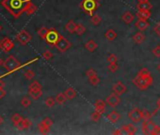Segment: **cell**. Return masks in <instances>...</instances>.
<instances>
[{"instance_id":"ab89813d","label":"cell","mask_w":160,"mask_h":135,"mask_svg":"<svg viewBox=\"0 0 160 135\" xmlns=\"http://www.w3.org/2000/svg\"><path fill=\"white\" fill-rule=\"evenodd\" d=\"M101 115H102V114H100L99 112L94 111V112L91 114V120H92V121H94V122L99 121V120H100V118H101Z\"/></svg>"},{"instance_id":"9f6ffc18","label":"cell","mask_w":160,"mask_h":135,"mask_svg":"<svg viewBox=\"0 0 160 135\" xmlns=\"http://www.w3.org/2000/svg\"><path fill=\"white\" fill-rule=\"evenodd\" d=\"M139 2H141V1H149V0H138Z\"/></svg>"},{"instance_id":"d6a6232c","label":"cell","mask_w":160,"mask_h":135,"mask_svg":"<svg viewBox=\"0 0 160 135\" xmlns=\"http://www.w3.org/2000/svg\"><path fill=\"white\" fill-rule=\"evenodd\" d=\"M56 99H54V98H52V97H48L46 99H45V101H44V103H45V105L47 106V107H49V108H51V107H53L55 104H56Z\"/></svg>"},{"instance_id":"52a82bcc","label":"cell","mask_w":160,"mask_h":135,"mask_svg":"<svg viewBox=\"0 0 160 135\" xmlns=\"http://www.w3.org/2000/svg\"><path fill=\"white\" fill-rule=\"evenodd\" d=\"M16 39H17V40H18L22 45H25V44H28V43L31 40L32 37H31V35H30L28 31H26V30H22V31H20V32L17 34Z\"/></svg>"},{"instance_id":"b9f144b4","label":"cell","mask_w":160,"mask_h":135,"mask_svg":"<svg viewBox=\"0 0 160 135\" xmlns=\"http://www.w3.org/2000/svg\"><path fill=\"white\" fill-rule=\"evenodd\" d=\"M42 57L45 60H50L52 57H53V53L50 52V51H45L43 53H42Z\"/></svg>"},{"instance_id":"836d02e7","label":"cell","mask_w":160,"mask_h":135,"mask_svg":"<svg viewBox=\"0 0 160 135\" xmlns=\"http://www.w3.org/2000/svg\"><path fill=\"white\" fill-rule=\"evenodd\" d=\"M152 116H153V115L150 112H148L147 110H143L142 111V120L143 121H149V120H151L152 119Z\"/></svg>"},{"instance_id":"cb8c5ba5","label":"cell","mask_w":160,"mask_h":135,"mask_svg":"<svg viewBox=\"0 0 160 135\" xmlns=\"http://www.w3.org/2000/svg\"><path fill=\"white\" fill-rule=\"evenodd\" d=\"M104 38L108 40H109V41L114 40L117 38V33L113 29H109L104 34Z\"/></svg>"},{"instance_id":"db71d44e","label":"cell","mask_w":160,"mask_h":135,"mask_svg":"<svg viewBox=\"0 0 160 135\" xmlns=\"http://www.w3.org/2000/svg\"><path fill=\"white\" fill-rule=\"evenodd\" d=\"M3 121H4V120H3V118L1 117V116H0V126H1V124L3 123Z\"/></svg>"},{"instance_id":"c3c4849f","label":"cell","mask_w":160,"mask_h":135,"mask_svg":"<svg viewBox=\"0 0 160 135\" xmlns=\"http://www.w3.org/2000/svg\"><path fill=\"white\" fill-rule=\"evenodd\" d=\"M6 96V91L4 89V86H0V99H3Z\"/></svg>"},{"instance_id":"816d5d0a","label":"cell","mask_w":160,"mask_h":135,"mask_svg":"<svg viewBox=\"0 0 160 135\" xmlns=\"http://www.w3.org/2000/svg\"><path fill=\"white\" fill-rule=\"evenodd\" d=\"M156 106H157V109L158 110H160V98L157 99V101H156Z\"/></svg>"},{"instance_id":"5b68a950","label":"cell","mask_w":160,"mask_h":135,"mask_svg":"<svg viewBox=\"0 0 160 135\" xmlns=\"http://www.w3.org/2000/svg\"><path fill=\"white\" fill-rule=\"evenodd\" d=\"M3 66L5 69H7L9 71H13L15 70H17L19 67H20V63L18 62V60L12 57V56H10L3 63Z\"/></svg>"},{"instance_id":"f1b7e54d","label":"cell","mask_w":160,"mask_h":135,"mask_svg":"<svg viewBox=\"0 0 160 135\" xmlns=\"http://www.w3.org/2000/svg\"><path fill=\"white\" fill-rule=\"evenodd\" d=\"M85 31H86V27L84 25H82L81 23H78V24H76V27H75V32L74 33H76L78 36H81V35H83L84 33H85Z\"/></svg>"},{"instance_id":"e575fe53","label":"cell","mask_w":160,"mask_h":135,"mask_svg":"<svg viewBox=\"0 0 160 135\" xmlns=\"http://www.w3.org/2000/svg\"><path fill=\"white\" fill-rule=\"evenodd\" d=\"M48 30L49 29H47L46 27H42V28H40L39 30H38V35L42 38V39H45V37H46V35H47V33H48Z\"/></svg>"},{"instance_id":"11a10c76","label":"cell","mask_w":160,"mask_h":135,"mask_svg":"<svg viewBox=\"0 0 160 135\" xmlns=\"http://www.w3.org/2000/svg\"><path fill=\"white\" fill-rule=\"evenodd\" d=\"M3 63H4V62H3V60H2L1 58H0V66H1V65H3Z\"/></svg>"},{"instance_id":"4fadbf2b","label":"cell","mask_w":160,"mask_h":135,"mask_svg":"<svg viewBox=\"0 0 160 135\" xmlns=\"http://www.w3.org/2000/svg\"><path fill=\"white\" fill-rule=\"evenodd\" d=\"M31 125H32V123H31V121H30L29 119H28V118H23L19 123H17V124L14 125V126L17 128V129H19V130H24V129H26L30 128Z\"/></svg>"},{"instance_id":"f907efd6","label":"cell","mask_w":160,"mask_h":135,"mask_svg":"<svg viewBox=\"0 0 160 135\" xmlns=\"http://www.w3.org/2000/svg\"><path fill=\"white\" fill-rule=\"evenodd\" d=\"M122 129H116V130H114V131H112V134H117V135H120V134H122Z\"/></svg>"},{"instance_id":"681fc988","label":"cell","mask_w":160,"mask_h":135,"mask_svg":"<svg viewBox=\"0 0 160 135\" xmlns=\"http://www.w3.org/2000/svg\"><path fill=\"white\" fill-rule=\"evenodd\" d=\"M155 134H160V127L155 125V128L153 129V135H155Z\"/></svg>"},{"instance_id":"603a6c76","label":"cell","mask_w":160,"mask_h":135,"mask_svg":"<svg viewBox=\"0 0 160 135\" xmlns=\"http://www.w3.org/2000/svg\"><path fill=\"white\" fill-rule=\"evenodd\" d=\"M97 43L93 40H90L89 41H87L86 43H85V48L89 51V52H91V53H92V52H94L96 49H97Z\"/></svg>"},{"instance_id":"7dc6e473","label":"cell","mask_w":160,"mask_h":135,"mask_svg":"<svg viewBox=\"0 0 160 135\" xmlns=\"http://www.w3.org/2000/svg\"><path fill=\"white\" fill-rule=\"evenodd\" d=\"M42 122H43L46 126H48V127H51V126L53 125V121H52V119L49 118V117H45V118L42 120Z\"/></svg>"},{"instance_id":"3957f363","label":"cell","mask_w":160,"mask_h":135,"mask_svg":"<svg viewBox=\"0 0 160 135\" xmlns=\"http://www.w3.org/2000/svg\"><path fill=\"white\" fill-rule=\"evenodd\" d=\"M99 6L100 4L97 0H82L81 4H80L81 10L84 11L90 16L93 15V12L98 9Z\"/></svg>"},{"instance_id":"ee69618b","label":"cell","mask_w":160,"mask_h":135,"mask_svg":"<svg viewBox=\"0 0 160 135\" xmlns=\"http://www.w3.org/2000/svg\"><path fill=\"white\" fill-rule=\"evenodd\" d=\"M94 75H97V73H96V71H95L93 69H89V70L86 71V76L88 77V79H89V78H91V77L94 76Z\"/></svg>"},{"instance_id":"8992f818","label":"cell","mask_w":160,"mask_h":135,"mask_svg":"<svg viewBox=\"0 0 160 135\" xmlns=\"http://www.w3.org/2000/svg\"><path fill=\"white\" fill-rule=\"evenodd\" d=\"M55 47L61 53H65L70 47H71V42L66 39L64 38L63 36L60 35V40H58V42L55 44Z\"/></svg>"},{"instance_id":"8d00e7d4","label":"cell","mask_w":160,"mask_h":135,"mask_svg":"<svg viewBox=\"0 0 160 135\" xmlns=\"http://www.w3.org/2000/svg\"><path fill=\"white\" fill-rule=\"evenodd\" d=\"M34 76H35V73L31 70H28L24 72V78L26 80H32L34 78Z\"/></svg>"},{"instance_id":"8fae6325","label":"cell","mask_w":160,"mask_h":135,"mask_svg":"<svg viewBox=\"0 0 160 135\" xmlns=\"http://www.w3.org/2000/svg\"><path fill=\"white\" fill-rule=\"evenodd\" d=\"M14 47V43L8 38H5L4 40H1L0 42V48H1L4 52H7L9 53L11 50H12Z\"/></svg>"},{"instance_id":"f35d334b","label":"cell","mask_w":160,"mask_h":135,"mask_svg":"<svg viewBox=\"0 0 160 135\" xmlns=\"http://www.w3.org/2000/svg\"><path fill=\"white\" fill-rule=\"evenodd\" d=\"M22 119H23V118H22V116H21L19 114H14V115L11 116V121H12V123H13L14 125H16L17 123H19Z\"/></svg>"},{"instance_id":"30bf717a","label":"cell","mask_w":160,"mask_h":135,"mask_svg":"<svg viewBox=\"0 0 160 135\" xmlns=\"http://www.w3.org/2000/svg\"><path fill=\"white\" fill-rule=\"evenodd\" d=\"M141 128H142V132L144 134H153V129L155 128V124L152 121V119L149 121H143Z\"/></svg>"},{"instance_id":"4dcf8cb0","label":"cell","mask_w":160,"mask_h":135,"mask_svg":"<svg viewBox=\"0 0 160 135\" xmlns=\"http://www.w3.org/2000/svg\"><path fill=\"white\" fill-rule=\"evenodd\" d=\"M91 22L93 25H98L101 23L102 22V18L98 15V14H93L91 16Z\"/></svg>"},{"instance_id":"5bb4252c","label":"cell","mask_w":160,"mask_h":135,"mask_svg":"<svg viewBox=\"0 0 160 135\" xmlns=\"http://www.w3.org/2000/svg\"><path fill=\"white\" fill-rule=\"evenodd\" d=\"M94 110L99 112L100 114H104L105 110V102L102 99H97L94 102Z\"/></svg>"},{"instance_id":"4316f807","label":"cell","mask_w":160,"mask_h":135,"mask_svg":"<svg viewBox=\"0 0 160 135\" xmlns=\"http://www.w3.org/2000/svg\"><path fill=\"white\" fill-rule=\"evenodd\" d=\"M38 129H39V131L42 133V134H46L49 132V129H50V127L46 126L42 121L38 125Z\"/></svg>"},{"instance_id":"7a4b0ae2","label":"cell","mask_w":160,"mask_h":135,"mask_svg":"<svg viewBox=\"0 0 160 135\" xmlns=\"http://www.w3.org/2000/svg\"><path fill=\"white\" fill-rule=\"evenodd\" d=\"M153 77L150 71L146 68L141 69L138 72L137 76L133 79V84L141 90H144L150 87L153 85Z\"/></svg>"},{"instance_id":"7c38bea8","label":"cell","mask_w":160,"mask_h":135,"mask_svg":"<svg viewBox=\"0 0 160 135\" xmlns=\"http://www.w3.org/2000/svg\"><path fill=\"white\" fill-rule=\"evenodd\" d=\"M112 90H113L114 93L121 96V95H122V94H124L126 92L127 88L122 82H117L112 86Z\"/></svg>"},{"instance_id":"6f0895ef","label":"cell","mask_w":160,"mask_h":135,"mask_svg":"<svg viewBox=\"0 0 160 135\" xmlns=\"http://www.w3.org/2000/svg\"><path fill=\"white\" fill-rule=\"evenodd\" d=\"M157 69H158V70H160V64H159V65H158V67H157Z\"/></svg>"},{"instance_id":"d590c367","label":"cell","mask_w":160,"mask_h":135,"mask_svg":"<svg viewBox=\"0 0 160 135\" xmlns=\"http://www.w3.org/2000/svg\"><path fill=\"white\" fill-rule=\"evenodd\" d=\"M21 104H22V106H23V107L28 108V107L31 104V101H30V99H29V98L24 97V98L21 99Z\"/></svg>"},{"instance_id":"ffe728a7","label":"cell","mask_w":160,"mask_h":135,"mask_svg":"<svg viewBox=\"0 0 160 135\" xmlns=\"http://www.w3.org/2000/svg\"><path fill=\"white\" fill-rule=\"evenodd\" d=\"M134 18H135V16L133 15L130 11L124 12V13L122 14V20L125 23H127V24L131 23L133 21H134Z\"/></svg>"},{"instance_id":"7bdbcfd3","label":"cell","mask_w":160,"mask_h":135,"mask_svg":"<svg viewBox=\"0 0 160 135\" xmlns=\"http://www.w3.org/2000/svg\"><path fill=\"white\" fill-rule=\"evenodd\" d=\"M117 61H118V58H117V57L115 55L111 53V55L109 56V57H108V62L109 63H117Z\"/></svg>"},{"instance_id":"94428289","label":"cell","mask_w":160,"mask_h":135,"mask_svg":"<svg viewBox=\"0 0 160 135\" xmlns=\"http://www.w3.org/2000/svg\"><path fill=\"white\" fill-rule=\"evenodd\" d=\"M0 42H1V40H0Z\"/></svg>"},{"instance_id":"bcb514c9","label":"cell","mask_w":160,"mask_h":135,"mask_svg":"<svg viewBox=\"0 0 160 135\" xmlns=\"http://www.w3.org/2000/svg\"><path fill=\"white\" fill-rule=\"evenodd\" d=\"M153 31L155 32V34H156L158 37H160V22H158V23L154 25Z\"/></svg>"},{"instance_id":"6da1fadb","label":"cell","mask_w":160,"mask_h":135,"mask_svg":"<svg viewBox=\"0 0 160 135\" xmlns=\"http://www.w3.org/2000/svg\"><path fill=\"white\" fill-rule=\"evenodd\" d=\"M31 3V0H2L1 5L14 17L18 18Z\"/></svg>"},{"instance_id":"60d3db41","label":"cell","mask_w":160,"mask_h":135,"mask_svg":"<svg viewBox=\"0 0 160 135\" xmlns=\"http://www.w3.org/2000/svg\"><path fill=\"white\" fill-rule=\"evenodd\" d=\"M38 88H42V86L39 82H37V81L32 82L29 86V89H38Z\"/></svg>"},{"instance_id":"83f0119b","label":"cell","mask_w":160,"mask_h":135,"mask_svg":"<svg viewBox=\"0 0 160 135\" xmlns=\"http://www.w3.org/2000/svg\"><path fill=\"white\" fill-rule=\"evenodd\" d=\"M37 11V7L34 5V4H32V3H30L28 7H26V9H25V13L26 14H29V15H31V14H33V13H35Z\"/></svg>"},{"instance_id":"f5cc1de1","label":"cell","mask_w":160,"mask_h":135,"mask_svg":"<svg viewBox=\"0 0 160 135\" xmlns=\"http://www.w3.org/2000/svg\"><path fill=\"white\" fill-rule=\"evenodd\" d=\"M5 86L4 82H3V81H2L1 79H0V86Z\"/></svg>"},{"instance_id":"ba28073f","label":"cell","mask_w":160,"mask_h":135,"mask_svg":"<svg viewBox=\"0 0 160 135\" xmlns=\"http://www.w3.org/2000/svg\"><path fill=\"white\" fill-rule=\"evenodd\" d=\"M128 117L134 123H138L142 120V111H140L138 108H134L128 113Z\"/></svg>"},{"instance_id":"f546056e","label":"cell","mask_w":160,"mask_h":135,"mask_svg":"<svg viewBox=\"0 0 160 135\" xmlns=\"http://www.w3.org/2000/svg\"><path fill=\"white\" fill-rule=\"evenodd\" d=\"M56 101H57V103H59V104H63L66 100H67V98H66V96L64 95V93H59L57 96H56Z\"/></svg>"},{"instance_id":"7402d4cb","label":"cell","mask_w":160,"mask_h":135,"mask_svg":"<svg viewBox=\"0 0 160 135\" xmlns=\"http://www.w3.org/2000/svg\"><path fill=\"white\" fill-rule=\"evenodd\" d=\"M75 27H76V23L73 21L70 20L66 24H65V30L67 32H69L70 34H73L75 32Z\"/></svg>"},{"instance_id":"484cf974","label":"cell","mask_w":160,"mask_h":135,"mask_svg":"<svg viewBox=\"0 0 160 135\" xmlns=\"http://www.w3.org/2000/svg\"><path fill=\"white\" fill-rule=\"evenodd\" d=\"M132 39H133V40H134L137 44H140L145 40V36L141 32H138V33H136L134 36L132 37Z\"/></svg>"},{"instance_id":"74e56055","label":"cell","mask_w":160,"mask_h":135,"mask_svg":"<svg viewBox=\"0 0 160 135\" xmlns=\"http://www.w3.org/2000/svg\"><path fill=\"white\" fill-rule=\"evenodd\" d=\"M108 69L110 72H116L119 70V66L117 65V63H109V65L108 66Z\"/></svg>"},{"instance_id":"680465c9","label":"cell","mask_w":160,"mask_h":135,"mask_svg":"<svg viewBox=\"0 0 160 135\" xmlns=\"http://www.w3.org/2000/svg\"><path fill=\"white\" fill-rule=\"evenodd\" d=\"M1 28H2V27H1V25H0V30H1Z\"/></svg>"},{"instance_id":"9a60e30c","label":"cell","mask_w":160,"mask_h":135,"mask_svg":"<svg viewBox=\"0 0 160 135\" xmlns=\"http://www.w3.org/2000/svg\"><path fill=\"white\" fill-rule=\"evenodd\" d=\"M121 129H122V131H124L126 134H129V135H134L137 132V128L134 125H133V124L123 125Z\"/></svg>"},{"instance_id":"91938a15","label":"cell","mask_w":160,"mask_h":135,"mask_svg":"<svg viewBox=\"0 0 160 135\" xmlns=\"http://www.w3.org/2000/svg\"><path fill=\"white\" fill-rule=\"evenodd\" d=\"M97 1H98V2H99V1H101V0H97Z\"/></svg>"},{"instance_id":"9c48e42d","label":"cell","mask_w":160,"mask_h":135,"mask_svg":"<svg viewBox=\"0 0 160 135\" xmlns=\"http://www.w3.org/2000/svg\"><path fill=\"white\" fill-rule=\"evenodd\" d=\"M105 102L108 103L110 107L112 108H115L116 106H118V104L121 102V99H120V96L117 95L116 93H111L108 98L105 99Z\"/></svg>"},{"instance_id":"277c9868","label":"cell","mask_w":160,"mask_h":135,"mask_svg":"<svg viewBox=\"0 0 160 135\" xmlns=\"http://www.w3.org/2000/svg\"><path fill=\"white\" fill-rule=\"evenodd\" d=\"M60 34L54 28H51L48 30V33L44 39V40L50 44V45H53V46H55V44L58 42V40H60Z\"/></svg>"},{"instance_id":"e0dca14e","label":"cell","mask_w":160,"mask_h":135,"mask_svg":"<svg viewBox=\"0 0 160 135\" xmlns=\"http://www.w3.org/2000/svg\"><path fill=\"white\" fill-rule=\"evenodd\" d=\"M29 96L33 99H38L42 96V88H38V89H29Z\"/></svg>"},{"instance_id":"d6986e66","label":"cell","mask_w":160,"mask_h":135,"mask_svg":"<svg viewBox=\"0 0 160 135\" xmlns=\"http://www.w3.org/2000/svg\"><path fill=\"white\" fill-rule=\"evenodd\" d=\"M138 10H142V11H151L153 9V5L149 1H141L139 2L137 6Z\"/></svg>"},{"instance_id":"44dd1931","label":"cell","mask_w":160,"mask_h":135,"mask_svg":"<svg viewBox=\"0 0 160 135\" xmlns=\"http://www.w3.org/2000/svg\"><path fill=\"white\" fill-rule=\"evenodd\" d=\"M106 117H108V119L111 122V123H116V122H118L119 121V119H120V114L118 113V112H116V111H112V112H110L108 116H106Z\"/></svg>"},{"instance_id":"f6af8a7d","label":"cell","mask_w":160,"mask_h":135,"mask_svg":"<svg viewBox=\"0 0 160 135\" xmlns=\"http://www.w3.org/2000/svg\"><path fill=\"white\" fill-rule=\"evenodd\" d=\"M153 53L154 55V57H160V45L155 46V48L153 50Z\"/></svg>"},{"instance_id":"2e32d148","label":"cell","mask_w":160,"mask_h":135,"mask_svg":"<svg viewBox=\"0 0 160 135\" xmlns=\"http://www.w3.org/2000/svg\"><path fill=\"white\" fill-rule=\"evenodd\" d=\"M135 25H136V27H137L140 31H145V30L149 27L150 23H149L147 21H145V20L139 19V20L136 22Z\"/></svg>"},{"instance_id":"1f68e13d","label":"cell","mask_w":160,"mask_h":135,"mask_svg":"<svg viewBox=\"0 0 160 135\" xmlns=\"http://www.w3.org/2000/svg\"><path fill=\"white\" fill-rule=\"evenodd\" d=\"M89 82H90V84L91 86H98L100 84V78L97 75H94L91 78H89Z\"/></svg>"},{"instance_id":"d4e9b609","label":"cell","mask_w":160,"mask_h":135,"mask_svg":"<svg viewBox=\"0 0 160 135\" xmlns=\"http://www.w3.org/2000/svg\"><path fill=\"white\" fill-rule=\"evenodd\" d=\"M64 95L66 96L67 99H73L76 96V91L73 87H69L64 91Z\"/></svg>"},{"instance_id":"ac0fdd59","label":"cell","mask_w":160,"mask_h":135,"mask_svg":"<svg viewBox=\"0 0 160 135\" xmlns=\"http://www.w3.org/2000/svg\"><path fill=\"white\" fill-rule=\"evenodd\" d=\"M137 17L139 19L141 20H145L147 21L150 17H151V12L150 11H142V10H139L137 11Z\"/></svg>"}]
</instances>
